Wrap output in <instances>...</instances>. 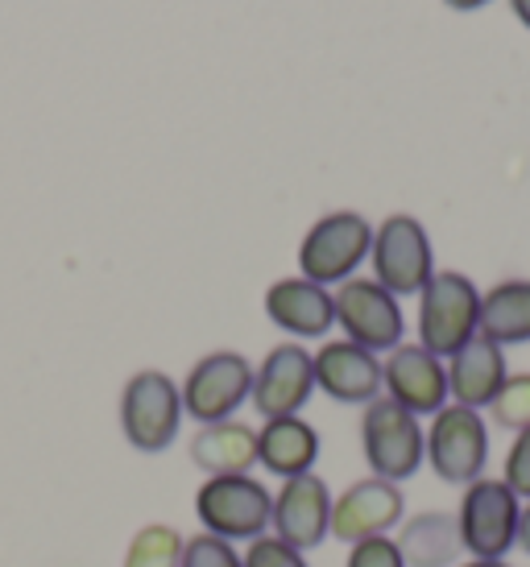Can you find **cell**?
<instances>
[{
  "label": "cell",
  "instance_id": "14",
  "mask_svg": "<svg viewBox=\"0 0 530 567\" xmlns=\"http://www.w3.org/2000/svg\"><path fill=\"white\" fill-rule=\"evenodd\" d=\"M381 390L410 414H436L448 406V364L422 344H398L381 361Z\"/></svg>",
  "mask_w": 530,
  "mask_h": 567
},
{
  "label": "cell",
  "instance_id": "9",
  "mask_svg": "<svg viewBox=\"0 0 530 567\" xmlns=\"http://www.w3.org/2000/svg\"><path fill=\"white\" fill-rule=\"evenodd\" d=\"M179 390H183V410L200 426L224 423L253 398V364L241 352L220 348L191 364L187 381Z\"/></svg>",
  "mask_w": 530,
  "mask_h": 567
},
{
  "label": "cell",
  "instance_id": "30",
  "mask_svg": "<svg viewBox=\"0 0 530 567\" xmlns=\"http://www.w3.org/2000/svg\"><path fill=\"white\" fill-rule=\"evenodd\" d=\"M510 9H514V17L530 30V0H510Z\"/></svg>",
  "mask_w": 530,
  "mask_h": 567
},
{
  "label": "cell",
  "instance_id": "27",
  "mask_svg": "<svg viewBox=\"0 0 530 567\" xmlns=\"http://www.w3.org/2000/svg\"><path fill=\"white\" fill-rule=\"evenodd\" d=\"M501 481L514 488L518 502H530V426L518 431L510 452H506V468H501Z\"/></svg>",
  "mask_w": 530,
  "mask_h": 567
},
{
  "label": "cell",
  "instance_id": "25",
  "mask_svg": "<svg viewBox=\"0 0 530 567\" xmlns=\"http://www.w3.org/2000/svg\"><path fill=\"white\" fill-rule=\"evenodd\" d=\"M245 567H312V564H307V551H295L291 543H282L274 535H262L245 547Z\"/></svg>",
  "mask_w": 530,
  "mask_h": 567
},
{
  "label": "cell",
  "instance_id": "11",
  "mask_svg": "<svg viewBox=\"0 0 530 567\" xmlns=\"http://www.w3.org/2000/svg\"><path fill=\"white\" fill-rule=\"evenodd\" d=\"M315 394V357L298 340L269 348L265 361L253 369V406L262 419L298 414Z\"/></svg>",
  "mask_w": 530,
  "mask_h": 567
},
{
  "label": "cell",
  "instance_id": "2",
  "mask_svg": "<svg viewBox=\"0 0 530 567\" xmlns=\"http://www.w3.org/2000/svg\"><path fill=\"white\" fill-rule=\"evenodd\" d=\"M360 452L369 473L402 485L427 464V426L419 423V414L381 394L360 414Z\"/></svg>",
  "mask_w": 530,
  "mask_h": 567
},
{
  "label": "cell",
  "instance_id": "23",
  "mask_svg": "<svg viewBox=\"0 0 530 567\" xmlns=\"http://www.w3.org/2000/svg\"><path fill=\"white\" fill-rule=\"evenodd\" d=\"M489 414L493 423L506 426V431H527L530 426V373H510L506 385L498 390V398L489 402Z\"/></svg>",
  "mask_w": 530,
  "mask_h": 567
},
{
  "label": "cell",
  "instance_id": "19",
  "mask_svg": "<svg viewBox=\"0 0 530 567\" xmlns=\"http://www.w3.org/2000/svg\"><path fill=\"white\" fill-rule=\"evenodd\" d=\"M191 460L207 476L253 473V464H257V431L249 423H241V419L200 426L195 440H191Z\"/></svg>",
  "mask_w": 530,
  "mask_h": 567
},
{
  "label": "cell",
  "instance_id": "10",
  "mask_svg": "<svg viewBox=\"0 0 530 567\" xmlns=\"http://www.w3.org/2000/svg\"><path fill=\"white\" fill-rule=\"evenodd\" d=\"M336 323L344 328V340L369 348V352H394L402 344V307L390 290L374 278H348L336 286Z\"/></svg>",
  "mask_w": 530,
  "mask_h": 567
},
{
  "label": "cell",
  "instance_id": "1",
  "mask_svg": "<svg viewBox=\"0 0 530 567\" xmlns=\"http://www.w3.org/2000/svg\"><path fill=\"white\" fill-rule=\"evenodd\" d=\"M481 331V290L460 269H436L419 290V344L448 361Z\"/></svg>",
  "mask_w": 530,
  "mask_h": 567
},
{
  "label": "cell",
  "instance_id": "16",
  "mask_svg": "<svg viewBox=\"0 0 530 567\" xmlns=\"http://www.w3.org/2000/svg\"><path fill=\"white\" fill-rule=\"evenodd\" d=\"M265 316L295 340H319L336 323V302H332L328 286L307 282L298 274V278H278L265 290Z\"/></svg>",
  "mask_w": 530,
  "mask_h": 567
},
{
  "label": "cell",
  "instance_id": "18",
  "mask_svg": "<svg viewBox=\"0 0 530 567\" xmlns=\"http://www.w3.org/2000/svg\"><path fill=\"white\" fill-rule=\"evenodd\" d=\"M319 460V431H315L303 414H282V419H265L257 431V464L278 481L315 473Z\"/></svg>",
  "mask_w": 530,
  "mask_h": 567
},
{
  "label": "cell",
  "instance_id": "7",
  "mask_svg": "<svg viewBox=\"0 0 530 567\" xmlns=\"http://www.w3.org/2000/svg\"><path fill=\"white\" fill-rule=\"evenodd\" d=\"M427 464L448 485L481 481L489 464V423L481 419V410L456 406V402L436 410L427 426Z\"/></svg>",
  "mask_w": 530,
  "mask_h": 567
},
{
  "label": "cell",
  "instance_id": "4",
  "mask_svg": "<svg viewBox=\"0 0 530 567\" xmlns=\"http://www.w3.org/2000/svg\"><path fill=\"white\" fill-rule=\"evenodd\" d=\"M183 390L162 369H141L121 390V435L133 452H166L183 426Z\"/></svg>",
  "mask_w": 530,
  "mask_h": 567
},
{
  "label": "cell",
  "instance_id": "5",
  "mask_svg": "<svg viewBox=\"0 0 530 567\" xmlns=\"http://www.w3.org/2000/svg\"><path fill=\"white\" fill-rule=\"evenodd\" d=\"M369 249H374V224L360 212H328L298 240V274L307 282L340 286L357 278Z\"/></svg>",
  "mask_w": 530,
  "mask_h": 567
},
{
  "label": "cell",
  "instance_id": "21",
  "mask_svg": "<svg viewBox=\"0 0 530 567\" xmlns=\"http://www.w3.org/2000/svg\"><path fill=\"white\" fill-rule=\"evenodd\" d=\"M481 336L493 344H527L530 340V278H510L481 295Z\"/></svg>",
  "mask_w": 530,
  "mask_h": 567
},
{
  "label": "cell",
  "instance_id": "3",
  "mask_svg": "<svg viewBox=\"0 0 530 567\" xmlns=\"http://www.w3.org/2000/svg\"><path fill=\"white\" fill-rule=\"evenodd\" d=\"M195 518L207 535L228 538V543H253L269 530L274 493L253 473L203 476V485L195 488Z\"/></svg>",
  "mask_w": 530,
  "mask_h": 567
},
{
  "label": "cell",
  "instance_id": "28",
  "mask_svg": "<svg viewBox=\"0 0 530 567\" xmlns=\"http://www.w3.org/2000/svg\"><path fill=\"white\" fill-rule=\"evenodd\" d=\"M518 547L530 555V502H522V514H518Z\"/></svg>",
  "mask_w": 530,
  "mask_h": 567
},
{
  "label": "cell",
  "instance_id": "12",
  "mask_svg": "<svg viewBox=\"0 0 530 567\" xmlns=\"http://www.w3.org/2000/svg\"><path fill=\"white\" fill-rule=\"evenodd\" d=\"M274 538L291 543L295 551H312L332 535V488L319 473H303L282 481L274 493Z\"/></svg>",
  "mask_w": 530,
  "mask_h": 567
},
{
  "label": "cell",
  "instance_id": "22",
  "mask_svg": "<svg viewBox=\"0 0 530 567\" xmlns=\"http://www.w3.org/2000/svg\"><path fill=\"white\" fill-rule=\"evenodd\" d=\"M183 543L187 538L179 535L174 526L150 522V526H141L137 535L129 538L121 567H179L183 564Z\"/></svg>",
  "mask_w": 530,
  "mask_h": 567
},
{
  "label": "cell",
  "instance_id": "8",
  "mask_svg": "<svg viewBox=\"0 0 530 567\" xmlns=\"http://www.w3.org/2000/svg\"><path fill=\"white\" fill-rule=\"evenodd\" d=\"M369 261H374V282H381L394 299L402 295H419L422 286L431 282L436 274V252H431V237L415 216H386V220L374 228V249H369Z\"/></svg>",
  "mask_w": 530,
  "mask_h": 567
},
{
  "label": "cell",
  "instance_id": "31",
  "mask_svg": "<svg viewBox=\"0 0 530 567\" xmlns=\"http://www.w3.org/2000/svg\"><path fill=\"white\" fill-rule=\"evenodd\" d=\"M456 567H510L506 559H465V564H456Z\"/></svg>",
  "mask_w": 530,
  "mask_h": 567
},
{
  "label": "cell",
  "instance_id": "29",
  "mask_svg": "<svg viewBox=\"0 0 530 567\" xmlns=\"http://www.w3.org/2000/svg\"><path fill=\"white\" fill-rule=\"evenodd\" d=\"M448 9H456V13H472V9H481V4H489V0H444Z\"/></svg>",
  "mask_w": 530,
  "mask_h": 567
},
{
  "label": "cell",
  "instance_id": "15",
  "mask_svg": "<svg viewBox=\"0 0 530 567\" xmlns=\"http://www.w3.org/2000/svg\"><path fill=\"white\" fill-rule=\"evenodd\" d=\"M315 357V390H324L332 402L344 406H369L381 398V361L377 352L353 344V340H328Z\"/></svg>",
  "mask_w": 530,
  "mask_h": 567
},
{
  "label": "cell",
  "instance_id": "17",
  "mask_svg": "<svg viewBox=\"0 0 530 567\" xmlns=\"http://www.w3.org/2000/svg\"><path fill=\"white\" fill-rule=\"evenodd\" d=\"M444 364H448V398H452L456 406H468V410H489V402L498 398V390L510 378L506 348L485 340L481 331L460 352H452Z\"/></svg>",
  "mask_w": 530,
  "mask_h": 567
},
{
  "label": "cell",
  "instance_id": "6",
  "mask_svg": "<svg viewBox=\"0 0 530 567\" xmlns=\"http://www.w3.org/2000/svg\"><path fill=\"white\" fill-rule=\"evenodd\" d=\"M518 514H522V502L501 476H481L465 485L456 526H460V547L468 551V559H506L514 551Z\"/></svg>",
  "mask_w": 530,
  "mask_h": 567
},
{
  "label": "cell",
  "instance_id": "26",
  "mask_svg": "<svg viewBox=\"0 0 530 567\" xmlns=\"http://www.w3.org/2000/svg\"><path fill=\"white\" fill-rule=\"evenodd\" d=\"M344 567H406V559H402V551H398V538L377 535V538H360V543H353Z\"/></svg>",
  "mask_w": 530,
  "mask_h": 567
},
{
  "label": "cell",
  "instance_id": "24",
  "mask_svg": "<svg viewBox=\"0 0 530 567\" xmlns=\"http://www.w3.org/2000/svg\"><path fill=\"white\" fill-rule=\"evenodd\" d=\"M179 567H245V555L236 551V543H228V538L200 530L183 543V564Z\"/></svg>",
  "mask_w": 530,
  "mask_h": 567
},
{
  "label": "cell",
  "instance_id": "20",
  "mask_svg": "<svg viewBox=\"0 0 530 567\" xmlns=\"http://www.w3.org/2000/svg\"><path fill=\"white\" fill-rule=\"evenodd\" d=\"M398 551H402L406 567H452L456 555L465 551L456 514L427 509V514L406 518L402 530H398Z\"/></svg>",
  "mask_w": 530,
  "mask_h": 567
},
{
  "label": "cell",
  "instance_id": "13",
  "mask_svg": "<svg viewBox=\"0 0 530 567\" xmlns=\"http://www.w3.org/2000/svg\"><path fill=\"white\" fill-rule=\"evenodd\" d=\"M402 488L394 481H381V476H365V481H353L340 497H332V538L353 547L360 538L390 535L402 522Z\"/></svg>",
  "mask_w": 530,
  "mask_h": 567
}]
</instances>
